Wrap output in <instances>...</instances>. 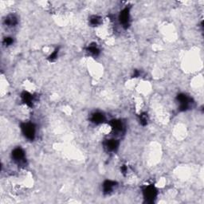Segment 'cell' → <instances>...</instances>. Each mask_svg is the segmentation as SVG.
I'll return each mask as SVG.
<instances>
[{
  "mask_svg": "<svg viewBox=\"0 0 204 204\" xmlns=\"http://www.w3.org/2000/svg\"><path fill=\"white\" fill-rule=\"evenodd\" d=\"M22 130L23 134L27 139H33L35 136V127L31 123H24L22 124Z\"/></svg>",
  "mask_w": 204,
  "mask_h": 204,
  "instance_id": "obj_1",
  "label": "cell"
},
{
  "mask_svg": "<svg viewBox=\"0 0 204 204\" xmlns=\"http://www.w3.org/2000/svg\"><path fill=\"white\" fill-rule=\"evenodd\" d=\"M157 194L156 189L152 186H149L143 190V196L147 202H151L155 199Z\"/></svg>",
  "mask_w": 204,
  "mask_h": 204,
  "instance_id": "obj_2",
  "label": "cell"
},
{
  "mask_svg": "<svg viewBox=\"0 0 204 204\" xmlns=\"http://www.w3.org/2000/svg\"><path fill=\"white\" fill-rule=\"evenodd\" d=\"M12 158L14 159L15 162L21 164V163H25V152L20 147H17L14 151H12Z\"/></svg>",
  "mask_w": 204,
  "mask_h": 204,
  "instance_id": "obj_3",
  "label": "cell"
},
{
  "mask_svg": "<svg viewBox=\"0 0 204 204\" xmlns=\"http://www.w3.org/2000/svg\"><path fill=\"white\" fill-rule=\"evenodd\" d=\"M177 100L179 102V108L181 111H185L190 106V99L185 94L180 93L177 96Z\"/></svg>",
  "mask_w": 204,
  "mask_h": 204,
  "instance_id": "obj_4",
  "label": "cell"
},
{
  "mask_svg": "<svg viewBox=\"0 0 204 204\" xmlns=\"http://www.w3.org/2000/svg\"><path fill=\"white\" fill-rule=\"evenodd\" d=\"M129 8H124V10L120 12L119 19L120 23L124 26H128V22H129Z\"/></svg>",
  "mask_w": 204,
  "mask_h": 204,
  "instance_id": "obj_5",
  "label": "cell"
},
{
  "mask_svg": "<svg viewBox=\"0 0 204 204\" xmlns=\"http://www.w3.org/2000/svg\"><path fill=\"white\" fill-rule=\"evenodd\" d=\"M91 120L92 121L96 124H101L104 121V115L100 112H95L92 115V117H91Z\"/></svg>",
  "mask_w": 204,
  "mask_h": 204,
  "instance_id": "obj_6",
  "label": "cell"
},
{
  "mask_svg": "<svg viewBox=\"0 0 204 204\" xmlns=\"http://www.w3.org/2000/svg\"><path fill=\"white\" fill-rule=\"evenodd\" d=\"M22 99L26 104L28 106L33 105V96L27 92H24L22 93Z\"/></svg>",
  "mask_w": 204,
  "mask_h": 204,
  "instance_id": "obj_7",
  "label": "cell"
},
{
  "mask_svg": "<svg viewBox=\"0 0 204 204\" xmlns=\"http://www.w3.org/2000/svg\"><path fill=\"white\" fill-rule=\"evenodd\" d=\"M116 182H114L112 180H106L104 182L103 185V188H104V193H109L111 192L113 189V187L116 186Z\"/></svg>",
  "mask_w": 204,
  "mask_h": 204,
  "instance_id": "obj_8",
  "label": "cell"
},
{
  "mask_svg": "<svg viewBox=\"0 0 204 204\" xmlns=\"http://www.w3.org/2000/svg\"><path fill=\"white\" fill-rule=\"evenodd\" d=\"M119 146V143L116 139H108L105 143V147L108 151H115Z\"/></svg>",
  "mask_w": 204,
  "mask_h": 204,
  "instance_id": "obj_9",
  "label": "cell"
},
{
  "mask_svg": "<svg viewBox=\"0 0 204 204\" xmlns=\"http://www.w3.org/2000/svg\"><path fill=\"white\" fill-rule=\"evenodd\" d=\"M110 124L112 126V129L116 131H120L123 129V125H122V123L120 120H112L110 122Z\"/></svg>",
  "mask_w": 204,
  "mask_h": 204,
  "instance_id": "obj_10",
  "label": "cell"
},
{
  "mask_svg": "<svg viewBox=\"0 0 204 204\" xmlns=\"http://www.w3.org/2000/svg\"><path fill=\"white\" fill-rule=\"evenodd\" d=\"M5 23L9 26H14L17 24V18L14 15H9L5 20Z\"/></svg>",
  "mask_w": 204,
  "mask_h": 204,
  "instance_id": "obj_11",
  "label": "cell"
},
{
  "mask_svg": "<svg viewBox=\"0 0 204 204\" xmlns=\"http://www.w3.org/2000/svg\"><path fill=\"white\" fill-rule=\"evenodd\" d=\"M87 50L90 53L93 55H98L100 53V50L98 49V48L96 47V44H91V45H88V47L87 48Z\"/></svg>",
  "mask_w": 204,
  "mask_h": 204,
  "instance_id": "obj_12",
  "label": "cell"
},
{
  "mask_svg": "<svg viewBox=\"0 0 204 204\" xmlns=\"http://www.w3.org/2000/svg\"><path fill=\"white\" fill-rule=\"evenodd\" d=\"M90 24L92 26H97L99 25V24L100 23V21H101V19H100V17H99V16L97 15H93L90 18Z\"/></svg>",
  "mask_w": 204,
  "mask_h": 204,
  "instance_id": "obj_13",
  "label": "cell"
},
{
  "mask_svg": "<svg viewBox=\"0 0 204 204\" xmlns=\"http://www.w3.org/2000/svg\"><path fill=\"white\" fill-rule=\"evenodd\" d=\"M139 120H140V124L142 125H146L147 124V116L146 114H141L139 116Z\"/></svg>",
  "mask_w": 204,
  "mask_h": 204,
  "instance_id": "obj_14",
  "label": "cell"
},
{
  "mask_svg": "<svg viewBox=\"0 0 204 204\" xmlns=\"http://www.w3.org/2000/svg\"><path fill=\"white\" fill-rule=\"evenodd\" d=\"M57 53H58V49H56L53 52L52 54H50V56L49 57V61H53L54 59H56V57H57Z\"/></svg>",
  "mask_w": 204,
  "mask_h": 204,
  "instance_id": "obj_15",
  "label": "cell"
},
{
  "mask_svg": "<svg viewBox=\"0 0 204 204\" xmlns=\"http://www.w3.org/2000/svg\"><path fill=\"white\" fill-rule=\"evenodd\" d=\"M4 45H10L13 43V38L12 37H6L3 41Z\"/></svg>",
  "mask_w": 204,
  "mask_h": 204,
  "instance_id": "obj_16",
  "label": "cell"
},
{
  "mask_svg": "<svg viewBox=\"0 0 204 204\" xmlns=\"http://www.w3.org/2000/svg\"><path fill=\"white\" fill-rule=\"evenodd\" d=\"M121 171L124 173H124H126V171H127V167H126L125 166H123V167H121Z\"/></svg>",
  "mask_w": 204,
  "mask_h": 204,
  "instance_id": "obj_17",
  "label": "cell"
},
{
  "mask_svg": "<svg viewBox=\"0 0 204 204\" xmlns=\"http://www.w3.org/2000/svg\"><path fill=\"white\" fill-rule=\"evenodd\" d=\"M139 72H138L137 70H135V73H134V74H133L134 77H137V76H139Z\"/></svg>",
  "mask_w": 204,
  "mask_h": 204,
  "instance_id": "obj_18",
  "label": "cell"
}]
</instances>
